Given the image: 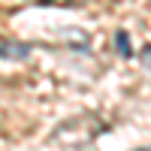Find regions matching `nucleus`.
Listing matches in <instances>:
<instances>
[{"label": "nucleus", "mask_w": 151, "mask_h": 151, "mask_svg": "<svg viewBox=\"0 0 151 151\" xmlns=\"http://www.w3.org/2000/svg\"><path fill=\"white\" fill-rule=\"evenodd\" d=\"M30 55V45L27 42H15V40H9L0 45V60H24Z\"/></svg>", "instance_id": "obj_1"}, {"label": "nucleus", "mask_w": 151, "mask_h": 151, "mask_svg": "<svg viewBox=\"0 0 151 151\" xmlns=\"http://www.w3.org/2000/svg\"><path fill=\"white\" fill-rule=\"evenodd\" d=\"M142 64H145V67H151V45L142 52Z\"/></svg>", "instance_id": "obj_3"}, {"label": "nucleus", "mask_w": 151, "mask_h": 151, "mask_svg": "<svg viewBox=\"0 0 151 151\" xmlns=\"http://www.w3.org/2000/svg\"><path fill=\"white\" fill-rule=\"evenodd\" d=\"M136 151H151V148H136Z\"/></svg>", "instance_id": "obj_4"}, {"label": "nucleus", "mask_w": 151, "mask_h": 151, "mask_svg": "<svg viewBox=\"0 0 151 151\" xmlns=\"http://www.w3.org/2000/svg\"><path fill=\"white\" fill-rule=\"evenodd\" d=\"M115 52L121 55V58H133V45H130V33L127 30H124V27H118L115 30Z\"/></svg>", "instance_id": "obj_2"}]
</instances>
